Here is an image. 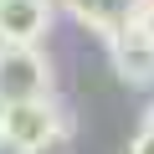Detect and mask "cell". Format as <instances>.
<instances>
[{
  "instance_id": "obj_3",
  "label": "cell",
  "mask_w": 154,
  "mask_h": 154,
  "mask_svg": "<svg viewBox=\"0 0 154 154\" xmlns=\"http://www.w3.org/2000/svg\"><path fill=\"white\" fill-rule=\"evenodd\" d=\"M51 31V0H0V46H36Z\"/></svg>"
},
{
  "instance_id": "obj_6",
  "label": "cell",
  "mask_w": 154,
  "mask_h": 154,
  "mask_svg": "<svg viewBox=\"0 0 154 154\" xmlns=\"http://www.w3.org/2000/svg\"><path fill=\"white\" fill-rule=\"evenodd\" d=\"M128 154H154V128H139V139L128 144Z\"/></svg>"
},
{
  "instance_id": "obj_5",
  "label": "cell",
  "mask_w": 154,
  "mask_h": 154,
  "mask_svg": "<svg viewBox=\"0 0 154 154\" xmlns=\"http://www.w3.org/2000/svg\"><path fill=\"white\" fill-rule=\"evenodd\" d=\"M67 16H77L88 31L98 36H118L128 26H139V11H144V0H62Z\"/></svg>"
},
{
  "instance_id": "obj_8",
  "label": "cell",
  "mask_w": 154,
  "mask_h": 154,
  "mask_svg": "<svg viewBox=\"0 0 154 154\" xmlns=\"http://www.w3.org/2000/svg\"><path fill=\"white\" fill-rule=\"evenodd\" d=\"M0 154H26V149H16V144H5V139H0Z\"/></svg>"
},
{
  "instance_id": "obj_9",
  "label": "cell",
  "mask_w": 154,
  "mask_h": 154,
  "mask_svg": "<svg viewBox=\"0 0 154 154\" xmlns=\"http://www.w3.org/2000/svg\"><path fill=\"white\" fill-rule=\"evenodd\" d=\"M144 128H154V103H149V113H144Z\"/></svg>"
},
{
  "instance_id": "obj_7",
  "label": "cell",
  "mask_w": 154,
  "mask_h": 154,
  "mask_svg": "<svg viewBox=\"0 0 154 154\" xmlns=\"http://www.w3.org/2000/svg\"><path fill=\"white\" fill-rule=\"evenodd\" d=\"M139 31L154 41V0H144V11H139Z\"/></svg>"
},
{
  "instance_id": "obj_1",
  "label": "cell",
  "mask_w": 154,
  "mask_h": 154,
  "mask_svg": "<svg viewBox=\"0 0 154 154\" xmlns=\"http://www.w3.org/2000/svg\"><path fill=\"white\" fill-rule=\"evenodd\" d=\"M57 108H51V98H26V103H0V139L5 144H16V149H26V154H36V149H46L51 139H57Z\"/></svg>"
},
{
  "instance_id": "obj_4",
  "label": "cell",
  "mask_w": 154,
  "mask_h": 154,
  "mask_svg": "<svg viewBox=\"0 0 154 154\" xmlns=\"http://www.w3.org/2000/svg\"><path fill=\"white\" fill-rule=\"evenodd\" d=\"M108 51H113V72L123 77L128 88H149V82H154V41H149L139 26L108 36Z\"/></svg>"
},
{
  "instance_id": "obj_2",
  "label": "cell",
  "mask_w": 154,
  "mask_h": 154,
  "mask_svg": "<svg viewBox=\"0 0 154 154\" xmlns=\"http://www.w3.org/2000/svg\"><path fill=\"white\" fill-rule=\"evenodd\" d=\"M51 98V67L36 46H0V103Z\"/></svg>"
}]
</instances>
